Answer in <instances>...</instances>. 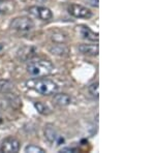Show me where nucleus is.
I'll list each match as a JSON object with an SVG mask.
<instances>
[{
  "instance_id": "2",
  "label": "nucleus",
  "mask_w": 155,
  "mask_h": 153,
  "mask_svg": "<svg viewBox=\"0 0 155 153\" xmlns=\"http://www.w3.org/2000/svg\"><path fill=\"white\" fill-rule=\"evenodd\" d=\"M27 85H32V88L41 95H52L58 92L59 86L54 81L49 79H37L27 82Z\"/></svg>"
},
{
  "instance_id": "8",
  "label": "nucleus",
  "mask_w": 155,
  "mask_h": 153,
  "mask_svg": "<svg viewBox=\"0 0 155 153\" xmlns=\"http://www.w3.org/2000/svg\"><path fill=\"white\" fill-rule=\"evenodd\" d=\"M78 50L87 56H98L99 53V47L97 44H82L78 47Z\"/></svg>"
},
{
  "instance_id": "14",
  "label": "nucleus",
  "mask_w": 155,
  "mask_h": 153,
  "mask_svg": "<svg viewBox=\"0 0 155 153\" xmlns=\"http://www.w3.org/2000/svg\"><path fill=\"white\" fill-rule=\"evenodd\" d=\"M14 89V84L9 80H0V92L8 93Z\"/></svg>"
},
{
  "instance_id": "10",
  "label": "nucleus",
  "mask_w": 155,
  "mask_h": 153,
  "mask_svg": "<svg viewBox=\"0 0 155 153\" xmlns=\"http://www.w3.org/2000/svg\"><path fill=\"white\" fill-rule=\"evenodd\" d=\"M16 9L15 0H0V15H9Z\"/></svg>"
},
{
  "instance_id": "6",
  "label": "nucleus",
  "mask_w": 155,
  "mask_h": 153,
  "mask_svg": "<svg viewBox=\"0 0 155 153\" xmlns=\"http://www.w3.org/2000/svg\"><path fill=\"white\" fill-rule=\"evenodd\" d=\"M20 150V142L14 137H7L0 144V151L4 153H17Z\"/></svg>"
},
{
  "instance_id": "17",
  "label": "nucleus",
  "mask_w": 155,
  "mask_h": 153,
  "mask_svg": "<svg viewBox=\"0 0 155 153\" xmlns=\"http://www.w3.org/2000/svg\"><path fill=\"white\" fill-rule=\"evenodd\" d=\"M88 91L89 93L94 97H98L99 96V92H98V82H93L92 84L89 85L88 87Z\"/></svg>"
},
{
  "instance_id": "13",
  "label": "nucleus",
  "mask_w": 155,
  "mask_h": 153,
  "mask_svg": "<svg viewBox=\"0 0 155 153\" xmlns=\"http://www.w3.org/2000/svg\"><path fill=\"white\" fill-rule=\"evenodd\" d=\"M49 51L53 55H56V56H67L69 52L68 48H67L65 45L60 44V42L59 44L53 45V46L49 49Z\"/></svg>"
},
{
  "instance_id": "11",
  "label": "nucleus",
  "mask_w": 155,
  "mask_h": 153,
  "mask_svg": "<svg viewBox=\"0 0 155 153\" xmlns=\"http://www.w3.org/2000/svg\"><path fill=\"white\" fill-rule=\"evenodd\" d=\"M79 28H80V33H81V35L84 39H87V41H90V42H98V38H99L98 33L93 32L89 27L82 25Z\"/></svg>"
},
{
  "instance_id": "16",
  "label": "nucleus",
  "mask_w": 155,
  "mask_h": 153,
  "mask_svg": "<svg viewBox=\"0 0 155 153\" xmlns=\"http://www.w3.org/2000/svg\"><path fill=\"white\" fill-rule=\"evenodd\" d=\"M25 152H27V153H46V150L39 146L31 144V145H28V146L25 147Z\"/></svg>"
},
{
  "instance_id": "19",
  "label": "nucleus",
  "mask_w": 155,
  "mask_h": 153,
  "mask_svg": "<svg viewBox=\"0 0 155 153\" xmlns=\"http://www.w3.org/2000/svg\"><path fill=\"white\" fill-rule=\"evenodd\" d=\"M33 1H35V2H41V3H42V2H46L47 0H33Z\"/></svg>"
},
{
  "instance_id": "4",
  "label": "nucleus",
  "mask_w": 155,
  "mask_h": 153,
  "mask_svg": "<svg viewBox=\"0 0 155 153\" xmlns=\"http://www.w3.org/2000/svg\"><path fill=\"white\" fill-rule=\"evenodd\" d=\"M67 12L71 16L78 19H90L93 16V12L87 8L86 6H83L78 3H71L67 7Z\"/></svg>"
},
{
  "instance_id": "12",
  "label": "nucleus",
  "mask_w": 155,
  "mask_h": 153,
  "mask_svg": "<svg viewBox=\"0 0 155 153\" xmlns=\"http://www.w3.org/2000/svg\"><path fill=\"white\" fill-rule=\"evenodd\" d=\"M58 137H59L58 132H57V130L53 124L49 123L45 126V138L48 140V142H50V143L57 142Z\"/></svg>"
},
{
  "instance_id": "5",
  "label": "nucleus",
  "mask_w": 155,
  "mask_h": 153,
  "mask_svg": "<svg viewBox=\"0 0 155 153\" xmlns=\"http://www.w3.org/2000/svg\"><path fill=\"white\" fill-rule=\"evenodd\" d=\"M28 12L33 17H35V18L41 20V21H49V20L53 18V12H51V9L46 6H30L28 8Z\"/></svg>"
},
{
  "instance_id": "7",
  "label": "nucleus",
  "mask_w": 155,
  "mask_h": 153,
  "mask_svg": "<svg viewBox=\"0 0 155 153\" xmlns=\"http://www.w3.org/2000/svg\"><path fill=\"white\" fill-rule=\"evenodd\" d=\"M37 49L34 46H23L17 51V57L21 61H29L36 56Z\"/></svg>"
},
{
  "instance_id": "9",
  "label": "nucleus",
  "mask_w": 155,
  "mask_h": 153,
  "mask_svg": "<svg viewBox=\"0 0 155 153\" xmlns=\"http://www.w3.org/2000/svg\"><path fill=\"white\" fill-rule=\"evenodd\" d=\"M72 99L68 94L65 93H55L53 97V102L58 107H67L71 104Z\"/></svg>"
},
{
  "instance_id": "3",
  "label": "nucleus",
  "mask_w": 155,
  "mask_h": 153,
  "mask_svg": "<svg viewBox=\"0 0 155 153\" xmlns=\"http://www.w3.org/2000/svg\"><path fill=\"white\" fill-rule=\"evenodd\" d=\"M35 24H34L33 20H31L28 17H17V18L12 19L9 27L12 30H16L19 32H28L31 31L34 28Z\"/></svg>"
},
{
  "instance_id": "1",
  "label": "nucleus",
  "mask_w": 155,
  "mask_h": 153,
  "mask_svg": "<svg viewBox=\"0 0 155 153\" xmlns=\"http://www.w3.org/2000/svg\"><path fill=\"white\" fill-rule=\"evenodd\" d=\"M54 71V65L50 60L46 59H39L35 60V61L29 62V64L27 65V72L30 76L35 77V78H41V77H46L51 75Z\"/></svg>"
},
{
  "instance_id": "15",
  "label": "nucleus",
  "mask_w": 155,
  "mask_h": 153,
  "mask_svg": "<svg viewBox=\"0 0 155 153\" xmlns=\"http://www.w3.org/2000/svg\"><path fill=\"white\" fill-rule=\"evenodd\" d=\"M34 108H35L36 111L41 115H49L50 113H51V109H50L46 104H42L41 101L34 102Z\"/></svg>"
},
{
  "instance_id": "18",
  "label": "nucleus",
  "mask_w": 155,
  "mask_h": 153,
  "mask_svg": "<svg viewBox=\"0 0 155 153\" xmlns=\"http://www.w3.org/2000/svg\"><path fill=\"white\" fill-rule=\"evenodd\" d=\"M60 152H66V153H69V152H78V149L77 148H74V147H65V148H62L60 150Z\"/></svg>"
},
{
  "instance_id": "20",
  "label": "nucleus",
  "mask_w": 155,
  "mask_h": 153,
  "mask_svg": "<svg viewBox=\"0 0 155 153\" xmlns=\"http://www.w3.org/2000/svg\"><path fill=\"white\" fill-rule=\"evenodd\" d=\"M2 48H3V47H2V45L0 44V51H1V50H2Z\"/></svg>"
}]
</instances>
